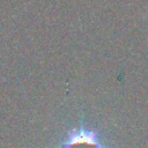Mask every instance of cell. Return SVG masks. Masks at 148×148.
Returning <instances> with one entry per match:
<instances>
[{"instance_id": "1", "label": "cell", "mask_w": 148, "mask_h": 148, "mask_svg": "<svg viewBox=\"0 0 148 148\" xmlns=\"http://www.w3.org/2000/svg\"><path fill=\"white\" fill-rule=\"evenodd\" d=\"M59 148H104V145L97 132L80 126L68 132Z\"/></svg>"}]
</instances>
